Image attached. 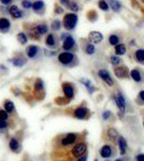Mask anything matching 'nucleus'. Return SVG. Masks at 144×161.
Instances as JSON below:
<instances>
[{
    "mask_svg": "<svg viewBox=\"0 0 144 161\" xmlns=\"http://www.w3.org/2000/svg\"><path fill=\"white\" fill-rule=\"evenodd\" d=\"M77 23V15L74 13H69L66 14L64 17V27L67 30H72L74 29V27L76 26Z\"/></svg>",
    "mask_w": 144,
    "mask_h": 161,
    "instance_id": "f257e3e1",
    "label": "nucleus"
},
{
    "mask_svg": "<svg viewBox=\"0 0 144 161\" xmlns=\"http://www.w3.org/2000/svg\"><path fill=\"white\" fill-rule=\"evenodd\" d=\"M74 58H75V56L72 53H69V52H64L58 55V61L62 64H71Z\"/></svg>",
    "mask_w": 144,
    "mask_h": 161,
    "instance_id": "f03ea898",
    "label": "nucleus"
},
{
    "mask_svg": "<svg viewBox=\"0 0 144 161\" xmlns=\"http://www.w3.org/2000/svg\"><path fill=\"white\" fill-rule=\"evenodd\" d=\"M86 149H87V146H86L85 143H79V144H76L75 146L73 147V149H72V155H73L74 157L80 158L86 153Z\"/></svg>",
    "mask_w": 144,
    "mask_h": 161,
    "instance_id": "7ed1b4c3",
    "label": "nucleus"
},
{
    "mask_svg": "<svg viewBox=\"0 0 144 161\" xmlns=\"http://www.w3.org/2000/svg\"><path fill=\"white\" fill-rule=\"evenodd\" d=\"M98 75L103 79V82L106 83L109 86H112V85H113V79H112V77H111L109 71H106V70H104V69H102V70H99Z\"/></svg>",
    "mask_w": 144,
    "mask_h": 161,
    "instance_id": "20e7f679",
    "label": "nucleus"
},
{
    "mask_svg": "<svg viewBox=\"0 0 144 161\" xmlns=\"http://www.w3.org/2000/svg\"><path fill=\"white\" fill-rule=\"evenodd\" d=\"M11 27V22L5 17H0V32L5 34L8 32Z\"/></svg>",
    "mask_w": 144,
    "mask_h": 161,
    "instance_id": "39448f33",
    "label": "nucleus"
},
{
    "mask_svg": "<svg viewBox=\"0 0 144 161\" xmlns=\"http://www.w3.org/2000/svg\"><path fill=\"white\" fill-rule=\"evenodd\" d=\"M75 140H76V135L74 133H69V134H67L64 139L61 140V145H64V146L72 145V144H74Z\"/></svg>",
    "mask_w": 144,
    "mask_h": 161,
    "instance_id": "423d86ee",
    "label": "nucleus"
},
{
    "mask_svg": "<svg viewBox=\"0 0 144 161\" xmlns=\"http://www.w3.org/2000/svg\"><path fill=\"white\" fill-rule=\"evenodd\" d=\"M62 90H64V96L68 98V99L73 98V96H74V90H73V87L69 83H64L62 84Z\"/></svg>",
    "mask_w": 144,
    "mask_h": 161,
    "instance_id": "0eeeda50",
    "label": "nucleus"
},
{
    "mask_svg": "<svg viewBox=\"0 0 144 161\" xmlns=\"http://www.w3.org/2000/svg\"><path fill=\"white\" fill-rule=\"evenodd\" d=\"M9 148L13 151V153H17L21 150V144H19V141L15 138H11L10 141H9Z\"/></svg>",
    "mask_w": 144,
    "mask_h": 161,
    "instance_id": "6e6552de",
    "label": "nucleus"
},
{
    "mask_svg": "<svg viewBox=\"0 0 144 161\" xmlns=\"http://www.w3.org/2000/svg\"><path fill=\"white\" fill-rule=\"evenodd\" d=\"M88 39L93 43H100V42L102 41L103 36L100 32H98V31H91L89 36H88Z\"/></svg>",
    "mask_w": 144,
    "mask_h": 161,
    "instance_id": "1a4fd4ad",
    "label": "nucleus"
},
{
    "mask_svg": "<svg viewBox=\"0 0 144 161\" xmlns=\"http://www.w3.org/2000/svg\"><path fill=\"white\" fill-rule=\"evenodd\" d=\"M74 44H75L74 39H73L71 36H68V37L64 40V43H62V49H66V51H69V49H71L72 47L74 46Z\"/></svg>",
    "mask_w": 144,
    "mask_h": 161,
    "instance_id": "9d476101",
    "label": "nucleus"
},
{
    "mask_svg": "<svg viewBox=\"0 0 144 161\" xmlns=\"http://www.w3.org/2000/svg\"><path fill=\"white\" fill-rule=\"evenodd\" d=\"M87 112L88 110L86 108H83V106H81V108H77V109L74 111V116L77 118V119H84L86 115H87Z\"/></svg>",
    "mask_w": 144,
    "mask_h": 161,
    "instance_id": "9b49d317",
    "label": "nucleus"
},
{
    "mask_svg": "<svg viewBox=\"0 0 144 161\" xmlns=\"http://www.w3.org/2000/svg\"><path fill=\"white\" fill-rule=\"evenodd\" d=\"M38 52H39V47L37 45H29L27 47L26 54L29 58H34V57L38 55Z\"/></svg>",
    "mask_w": 144,
    "mask_h": 161,
    "instance_id": "f8f14e48",
    "label": "nucleus"
},
{
    "mask_svg": "<svg viewBox=\"0 0 144 161\" xmlns=\"http://www.w3.org/2000/svg\"><path fill=\"white\" fill-rule=\"evenodd\" d=\"M115 102H116V104H117V106L119 108V110H121V112H124L126 108V102H125L124 97H123L121 94H118L117 96L115 97Z\"/></svg>",
    "mask_w": 144,
    "mask_h": 161,
    "instance_id": "ddd939ff",
    "label": "nucleus"
},
{
    "mask_svg": "<svg viewBox=\"0 0 144 161\" xmlns=\"http://www.w3.org/2000/svg\"><path fill=\"white\" fill-rule=\"evenodd\" d=\"M3 108H4V111L8 113V114H11V113L14 112V110H15V105L14 103L11 101V100H5L3 104Z\"/></svg>",
    "mask_w": 144,
    "mask_h": 161,
    "instance_id": "4468645a",
    "label": "nucleus"
},
{
    "mask_svg": "<svg viewBox=\"0 0 144 161\" xmlns=\"http://www.w3.org/2000/svg\"><path fill=\"white\" fill-rule=\"evenodd\" d=\"M114 72H115V75L121 79V77H125L127 75V68L126 67H117L114 69Z\"/></svg>",
    "mask_w": 144,
    "mask_h": 161,
    "instance_id": "2eb2a0df",
    "label": "nucleus"
},
{
    "mask_svg": "<svg viewBox=\"0 0 144 161\" xmlns=\"http://www.w3.org/2000/svg\"><path fill=\"white\" fill-rule=\"evenodd\" d=\"M10 62H12L14 67L22 68L24 64H26V60L24 59V58H21V57H15V58H13V59H10Z\"/></svg>",
    "mask_w": 144,
    "mask_h": 161,
    "instance_id": "dca6fc26",
    "label": "nucleus"
},
{
    "mask_svg": "<svg viewBox=\"0 0 144 161\" xmlns=\"http://www.w3.org/2000/svg\"><path fill=\"white\" fill-rule=\"evenodd\" d=\"M80 82L83 84L84 86L87 88V90L89 91V94H93L94 91H95V87L91 85V82L89 81V79H80Z\"/></svg>",
    "mask_w": 144,
    "mask_h": 161,
    "instance_id": "f3484780",
    "label": "nucleus"
},
{
    "mask_svg": "<svg viewBox=\"0 0 144 161\" xmlns=\"http://www.w3.org/2000/svg\"><path fill=\"white\" fill-rule=\"evenodd\" d=\"M100 155H101V157L103 158H109L112 155V149H111V147L109 145H104V146L101 148L100 150Z\"/></svg>",
    "mask_w": 144,
    "mask_h": 161,
    "instance_id": "a211bd4d",
    "label": "nucleus"
},
{
    "mask_svg": "<svg viewBox=\"0 0 144 161\" xmlns=\"http://www.w3.org/2000/svg\"><path fill=\"white\" fill-rule=\"evenodd\" d=\"M32 9H34V11L38 12V13H40V12L44 9V2L42 1V0H38V1H34V3H32Z\"/></svg>",
    "mask_w": 144,
    "mask_h": 161,
    "instance_id": "6ab92c4d",
    "label": "nucleus"
},
{
    "mask_svg": "<svg viewBox=\"0 0 144 161\" xmlns=\"http://www.w3.org/2000/svg\"><path fill=\"white\" fill-rule=\"evenodd\" d=\"M118 145H119V149H121V154L124 155L126 153V148H127V142L124 138H119L118 140Z\"/></svg>",
    "mask_w": 144,
    "mask_h": 161,
    "instance_id": "aec40b11",
    "label": "nucleus"
},
{
    "mask_svg": "<svg viewBox=\"0 0 144 161\" xmlns=\"http://www.w3.org/2000/svg\"><path fill=\"white\" fill-rule=\"evenodd\" d=\"M109 2H110V7H112V9H113L115 12L121 11V4L119 1H117V0H109Z\"/></svg>",
    "mask_w": 144,
    "mask_h": 161,
    "instance_id": "412c9836",
    "label": "nucleus"
},
{
    "mask_svg": "<svg viewBox=\"0 0 144 161\" xmlns=\"http://www.w3.org/2000/svg\"><path fill=\"white\" fill-rule=\"evenodd\" d=\"M43 87H44L43 81L41 79H37V81L34 83V90H36V92H41V91H43Z\"/></svg>",
    "mask_w": 144,
    "mask_h": 161,
    "instance_id": "4be33fe9",
    "label": "nucleus"
},
{
    "mask_svg": "<svg viewBox=\"0 0 144 161\" xmlns=\"http://www.w3.org/2000/svg\"><path fill=\"white\" fill-rule=\"evenodd\" d=\"M36 30H37L38 34L41 36V34H45L46 32H47L49 28H47V26H46L45 24H40V25H37V26H36Z\"/></svg>",
    "mask_w": 144,
    "mask_h": 161,
    "instance_id": "5701e85b",
    "label": "nucleus"
},
{
    "mask_svg": "<svg viewBox=\"0 0 144 161\" xmlns=\"http://www.w3.org/2000/svg\"><path fill=\"white\" fill-rule=\"evenodd\" d=\"M45 44L47 45V46H49V47H53V46H55V44H56V40H55V37H54V34H49L47 36V38H46L45 40Z\"/></svg>",
    "mask_w": 144,
    "mask_h": 161,
    "instance_id": "b1692460",
    "label": "nucleus"
},
{
    "mask_svg": "<svg viewBox=\"0 0 144 161\" xmlns=\"http://www.w3.org/2000/svg\"><path fill=\"white\" fill-rule=\"evenodd\" d=\"M115 53H116V55H124L126 53V45L117 44L115 46Z\"/></svg>",
    "mask_w": 144,
    "mask_h": 161,
    "instance_id": "393cba45",
    "label": "nucleus"
},
{
    "mask_svg": "<svg viewBox=\"0 0 144 161\" xmlns=\"http://www.w3.org/2000/svg\"><path fill=\"white\" fill-rule=\"evenodd\" d=\"M17 40H19V42L21 43V44L25 45L27 43V41H28V38H27L26 34H24V32H19V34H17Z\"/></svg>",
    "mask_w": 144,
    "mask_h": 161,
    "instance_id": "a878e982",
    "label": "nucleus"
},
{
    "mask_svg": "<svg viewBox=\"0 0 144 161\" xmlns=\"http://www.w3.org/2000/svg\"><path fill=\"white\" fill-rule=\"evenodd\" d=\"M136 58L138 61L144 62V49H138L136 52Z\"/></svg>",
    "mask_w": 144,
    "mask_h": 161,
    "instance_id": "bb28decb",
    "label": "nucleus"
},
{
    "mask_svg": "<svg viewBox=\"0 0 144 161\" xmlns=\"http://www.w3.org/2000/svg\"><path fill=\"white\" fill-rule=\"evenodd\" d=\"M130 76H131L136 82H140L141 81V74L138 70H132V71L130 72Z\"/></svg>",
    "mask_w": 144,
    "mask_h": 161,
    "instance_id": "cd10ccee",
    "label": "nucleus"
},
{
    "mask_svg": "<svg viewBox=\"0 0 144 161\" xmlns=\"http://www.w3.org/2000/svg\"><path fill=\"white\" fill-rule=\"evenodd\" d=\"M60 27H61V23L59 19H55L53 23H52V29L53 30H59L60 29Z\"/></svg>",
    "mask_w": 144,
    "mask_h": 161,
    "instance_id": "c85d7f7f",
    "label": "nucleus"
},
{
    "mask_svg": "<svg viewBox=\"0 0 144 161\" xmlns=\"http://www.w3.org/2000/svg\"><path fill=\"white\" fill-rule=\"evenodd\" d=\"M85 52L87 53L88 55L94 54V53H95V46L93 44H91V43H88V44L86 45V47H85Z\"/></svg>",
    "mask_w": 144,
    "mask_h": 161,
    "instance_id": "c756f323",
    "label": "nucleus"
},
{
    "mask_svg": "<svg viewBox=\"0 0 144 161\" xmlns=\"http://www.w3.org/2000/svg\"><path fill=\"white\" fill-rule=\"evenodd\" d=\"M29 36H30V38H32V39H39V37H40V34H38V31L36 30V27H34L32 29L29 30Z\"/></svg>",
    "mask_w": 144,
    "mask_h": 161,
    "instance_id": "7c9ffc66",
    "label": "nucleus"
},
{
    "mask_svg": "<svg viewBox=\"0 0 144 161\" xmlns=\"http://www.w3.org/2000/svg\"><path fill=\"white\" fill-rule=\"evenodd\" d=\"M109 41H110V44L111 45H117L118 44V41H119V39H118L117 36H115V34H112L109 39Z\"/></svg>",
    "mask_w": 144,
    "mask_h": 161,
    "instance_id": "2f4dec72",
    "label": "nucleus"
},
{
    "mask_svg": "<svg viewBox=\"0 0 144 161\" xmlns=\"http://www.w3.org/2000/svg\"><path fill=\"white\" fill-rule=\"evenodd\" d=\"M99 8L103 11H108L109 10V4L106 3V1H104V0H100L99 1Z\"/></svg>",
    "mask_w": 144,
    "mask_h": 161,
    "instance_id": "473e14b6",
    "label": "nucleus"
},
{
    "mask_svg": "<svg viewBox=\"0 0 144 161\" xmlns=\"http://www.w3.org/2000/svg\"><path fill=\"white\" fill-rule=\"evenodd\" d=\"M19 11V9L17 8V5H12V7L9 9V13H10L12 16H14Z\"/></svg>",
    "mask_w": 144,
    "mask_h": 161,
    "instance_id": "72a5a7b5",
    "label": "nucleus"
},
{
    "mask_svg": "<svg viewBox=\"0 0 144 161\" xmlns=\"http://www.w3.org/2000/svg\"><path fill=\"white\" fill-rule=\"evenodd\" d=\"M9 118V114L4 110L0 109V119H3V120H8Z\"/></svg>",
    "mask_w": 144,
    "mask_h": 161,
    "instance_id": "f704fd0d",
    "label": "nucleus"
},
{
    "mask_svg": "<svg viewBox=\"0 0 144 161\" xmlns=\"http://www.w3.org/2000/svg\"><path fill=\"white\" fill-rule=\"evenodd\" d=\"M68 8H70V9H71L73 12L79 11V9H80V8H79V4L76 3V2H70V3H69V5H68Z\"/></svg>",
    "mask_w": 144,
    "mask_h": 161,
    "instance_id": "c9c22d12",
    "label": "nucleus"
},
{
    "mask_svg": "<svg viewBox=\"0 0 144 161\" xmlns=\"http://www.w3.org/2000/svg\"><path fill=\"white\" fill-rule=\"evenodd\" d=\"M9 127L8 124V120H3V119H0V130H4Z\"/></svg>",
    "mask_w": 144,
    "mask_h": 161,
    "instance_id": "e433bc0d",
    "label": "nucleus"
},
{
    "mask_svg": "<svg viewBox=\"0 0 144 161\" xmlns=\"http://www.w3.org/2000/svg\"><path fill=\"white\" fill-rule=\"evenodd\" d=\"M22 5H23L24 9H29V8L32 7V3H31L29 0H24L22 2Z\"/></svg>",
    "mask_w": 144,
    "mask_h": 161,
    "instance_id": "4c0bfd02",
    "label": "nucleus"
},
{
    "mask_svg": "<svg viewBox=\"0 0 144 161\" xmlns=\"http://www.w3.org/2000/svg\"><path fill=\"white\" fill-rule=\"evenodd\" d=\"M111 62H112V64L116 66V64H118L121 62V59H119L117 56H112L111 57Z\"/></svg>",
    "mask_w": 144,
    "mask_h": 161,
    "instance_id": "58836bf2",
    "label": "nucleus"
},
{
    "mask_svg": "<svg viewBox=\"0 0 144 161\" xmlns=\"http://www.w3.org/2000/svg\"><path fill=\"white\" fill-rule=\"evenodd\" d=\"M109 134H110V136L112 138V139H115V138L117 136V133H116V131H114L113 129H111L110 131H109Z\"/></svg>",
    "mask_w": 144,
    "mask_h": 161,
    "instance_id": "ea45409f",
    "label": "nucleus"
},
{
    "mask_svg": "<svg viewBox=\"0 0 144 161\" xmlns=\"http://www.w3.org/2000/svg\"><path fill=\"white\" fill-rule=\"evenodd\" d=\"M110 116H111V112H109V111L103 113V119H109Z\"/></svg>",
    "mask_w": 144,
    "mask_h": 161,
    "instance_id": "a19ab883",
    "label": "nucleus"
},
{
    "mask_svg": "<svg viewBox=\"0 0 144 161\" xmlns=\"http://www.w3.org/2000/svg\"><path fill=\"white\" fill-rule=\"evenodd\" d=\"M136 161H144V155H138L136 157Z\"/></svg>",
    "mask_w": 144,
    "mask_h": 161,
    "instance_id": "79ce46f5",
    "label": "nucleus"
},
{
    "mask_svg": "<svg viewBox=\"0 0 144 161\" xmlns=\"http://www.w3.org/2000/svg\"><path fill=\"white\" fill-rule=\"evenodd\" d=\"M86 160H87V156L86 155H83L82 157H80L77 159V161H86Z\"/></svg>",
    "mask_w": 144,
    "mask_h": 161,
    "instance_id": "37998d69",
    "label": "nucleus"
},
{
    "mask_svg": "<svg viewBox=\"0 0 144 161\" xmlns=\"http://www.w3.org/2000/svg\"><path fill=\"white\" fill-rule=\"evenodd\" d=\"M55 12H56V13H62V9L59 8L58 5H56V7H55Z\"/></svg>",
    "mask_w": 144,
    "mask_h": 161,
    "instance_id": "c03bdc74",
    "label": "nucleus"
},
{
    "mask_svg": "<svg viewBox=\"0 0 144 161\" xmlns=\"http://www.w3.org/2000/svg\"><path fill=\"white\" fill-rule=\"evenodd\" d=\"M59 1H60V3L64 4V5H69V3H70L69 0H59Z\"/></svg>",
    "mask_w": 144,
    "mask_h": 161,
    "instance_id": "a18cd8bd",
    "label": "nucleus"
},
{
    "mask_svg": "<svg viewBox=\"0 0 144 161\" xmlns=\"http://www.w3.org/2000/svg\"><path fill=\"white\" fill-rule=\"evenodd\" d=\"M0 1H1V3H3V4H9V3H11L12 0H0Z\"/></svg>",
    "mask_w": 144,
    "mask_h": 161,
    "instance_id": "49530a36",
    "label": "nucleus"
},
{
    "mask_svg": "<svg viewBox=\"0 0 144 161\" xmlns=\"http://www.w3.org/2000/svg\"><path fill=\"white\" fill-rule=\"evenodd\" d=\"M68 36H69V34H61V40L64 41V39H66V38L68 37Z\"/></svg>",
    "mask_w": 144,
    "mask_h": 161,
    "instance_id": "de8ad7c7",
    "label": "nucleus"
},
{
    "mask_svg": "<svg viewBox=\"0 0 144 161\" xmlns=\"http://www.w3.org/2000/svg\"><path fill=\"white\" fill-rule=\"evenodd\" d=\"M140 98L144 101V90H142V91L140 92Z\"/></svg>",
    "mask_w": 144,
    "mask_h": 161,
    "instance_id": "09e8293b",
    "label": "nucleus"
},
{
    "mask_svg": "<svg viewBox=\"0 0 144 161\" xmlns=\"http://www.w3.org/2000/svg\"><path fill=\"white\" fill-rule=\"evenodd\" d=\"M116 161H121V159H117V160H116Z\"/></svg>",
    "mask_w": 144,
    "mask_h": 161,
    "instance_id": "8fccbe9b",
    "label": "nucleus"
},
{
    "mask_svg": "<svg viewBox=\"0 0 144 161\" xmlns=\"http://www.w3.org/2000/svg\"><path fill=\"white\" fill-rule=\"evenodd\" d=\"M95 161H98V160H95Z\"/></svg>",
    "mask_w": 144,
    "mask_h": 161,
    "instance_id": "3c124183",
    "label": "nucleus"
}]
</instances>
